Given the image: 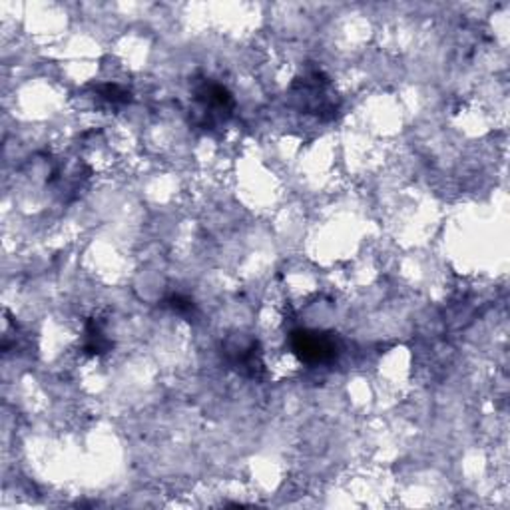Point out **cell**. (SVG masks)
Masks as SVG:
<instances>
[{
  "mask_svg": "<svg viewBox=\"0 0 510 510\" xmlns=\"http://www.w3.org/2000/svg\"><path fill=\"white\" fill-rule=\"evenodd\" d=\"M110 347V341L104 338V333L98 328V323L90 321L86 328V341H84V351L90 355H100L104 353Z\"/></svg>",
  "mask_w": 510,
  "mask_h": 510,
  "instance_id": "cell-5",
  "label": "cell"
},
{
  "mask_svg": "<svg viewBox=\"0 0 510 510\" xmlns=\"http://www.w3.org/2000/svg\"><path fill=\"white\" fill-rule=\"evenodd\" d=\"M226 357L231 367H236L241 375L253 377V379L260 377V371L263 369L258 341L230 343L226 345Z\"/></svg>",
  "mask_w": 510,
  "mask_h": 510,
  "instance_id": "cell-4",
  "label": "cell"
},
{
  "mask_svg": "<svg viewBox=\"0 0 510 510\" xmlns=\"http://www.w3.org/2000/svg\"><path fill=\"white\" fill-rule=\"evenodd\" d=\"M196 110L200 114V124L203 126H213L220 124V122H226L231 112H233V96L228 92V88H223L218 83H211V80H203V83L196 88Z\"/></svg>",
  "mask_w": 510,
  "mask_h": 510,
  "instance_id": "cell-2",
  "label": "cell"
},
{
  "mask_svg": "<svg viewBox=\"0 0 510 510\" xmlns=\"http://www.w3.org/2000/svg\"><path fill=\"white\" fill-rule=\"evenodd\" d=\"M98 90L102 98H106L108 102H112V104H124V102H130V92L118 84H106V86H100Z\"/></svg>",
  "mask_w": 510,
  "mask_h": 510,
  "instance_id": "cell-6",
  "label": "cell"
},
{
  "mask_svg": "<svg viewBox=\"0 0 510 510\" xmlns=\"http://www.w3.org/2000/svg\"><path fill=\"white\" fill-rule=\"evenodd\" d=\"M329 78L321 70H311V73L298 78L291 86V94L295 100L301 102V108L309 114H318L321 118H328L325 114L335 116L338 104L331 98L329 92Z\"/></svg>",
  "mask_w": 510,
  "mask_h": 510,
  "instance_id": "cell-1",
  "label": "cell"
},
{
  "mask_svg": "<svg viewBox=\"0 0 510 510\" xmlns=\"http://www.w3.org/2000/svg\"><path fill=\"white\" fill-rule=\"evenodd\" d=\"M170 308L178 313H193V303L186 298H181V295H173L170 299Z\"/></svg>",
  "mask_w": 510,
  "mask_h": 510,
  "instance_id": "cell-7",
  "label": "cell"
},
{
  "mask_svg": "<svg viewBox=\"0 0 510 510\" xmlns=\"http://www.w3.org/2000/svg\"><path fill=\"white\" fill-rule=\"evenodd\" d=\"M291 349L308 365L331 363L339 353V345L333 335L319 331H295L291 335Z\"/></svg>",
  "mask_w": 510,
  "mask_h": 510,
  "instance_id": "cell-3",
  "label": "cell"
}]
</instances>
